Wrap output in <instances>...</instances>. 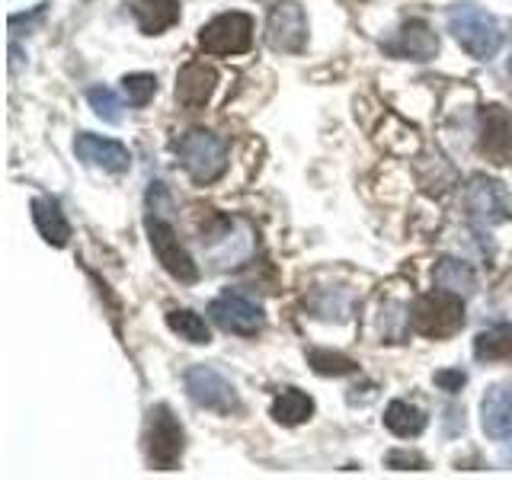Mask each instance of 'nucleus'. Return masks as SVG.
<instances>
[{"mask_svg":"<svg viewBox=\"0 0 512 480\" xmlns=\"http://www.w3.org/2000/svg\"><path fill=\"white\" fill-rule=\"evenodd\" d=\"M384 52L394 58H410V61H432L439 55V36L429 29L426 20H407L394 32L391 42H384Z\"/></svg>","mask_w":512,"mask_h":480,"instance_id":"nucleus-11","label":"nucleus"},{"mask_svg":"<svg viewBox=\"0 0 512 480\" xmlns=\"http://www.w3.org/2000/svg\"><path fill=\"white\" fill-rule=\"evenodd\" d=\"M144 228H148V240L154 247L157 263L164 266L173 279H180V282H196L199 279V266L192 263V256L186 253V247L180 244V237H176V231L164 218L148 215V218H144Z\"/></svg>","mask_w":512,"mask_h":480,"instance_id":"nucleus-6","label":"nucleus"},{"mask_svg":"<svg viewBox=\"0 0 512 480\" xmlns=\"http://www.w3.org/2000/svg\"><path fill=\"white\" fill-rule=\"evenodd\" d=\"M436 384L442 391L455 394V391L464 388V384H468V375H464L461 368H445V372H436Z\"/></svg>","mask_w":512,"mask_h":480,"instance_id":"nucleus-27","label":"nucleus"},{"mask_svg":"<svg viewBox=\"0 0 512 480\" xmlns=\"http://www.w3.org/2000/svg\"><path fill=\"white\" fill-rule=\"evenodd\" d=\"M468 212L480 228H493V224L512 218V199L503 183L487 180V176H474L468 186Z\"/></svg>","mask_w":512,"mask_h":480,"instance_id":"nucleus-9","label":"nucleus"},{"mask_svg":"<svg viewBox=\"0 0 512 480\" xmlns=\"http://www.w3.org/2000/svg\"><path fill=\"white\" fill-rule=\"evenodd\" d=\"M445 23L455 42L477 61H490L503 48V29L496 23V16L487 13L484 7L471 4V0H461V4L448 7Z\"/></svg>","mask_w":512,"mask_h":480,"instance_id":"nucleus-1","label":"nucleus"},{"mask_svg":"<svg viewBox=\"0 0 512 480\" xmlns=\"http://www.w3.org/2000/svg\"><path fill=\"white\" fill-rule=\"evenodd\" d=\"M480 151L493 164H503L512 154V116L503 106H487L480 112Z\"/></svg>","mask_w":512,"mask_h":480,"instance_id":"nucleus-14","label":"nucleus"},{"mask_svg":"<svg viewBox=\"0 0 512 480\" xmlns=\"http://www.w3.org/2000/svg\"><path fill=\"white\" fill-rule=\"evenodd\" d=\"M144 448H148V461L157 471H173L183 458L186 436L180 420L173 416L167 404H157L148 416V436H144Z\"/></svg>","mask_w":512,"mask_h":480,"instance_id":"nucleus-4","label":"nucleus"},{"mask_svg":"<svg viewBox=\"0 0 512 480\" xmlns=\"http://www.w3.org/2000/svg\"><path fill=\"white\" fill-rule=\"evenodd\" d=\"M384 461H388V468H394V471H423L426 468V458L416 452H391Z\"/></svg>","mask_w":512,"mask_h":480,"instance_id":"nucleus-26","label":"nucleus"},{"mask_svg":"<svg viewBox=\"0 0 512 480\" xmlns=\"http://www.w3.org/2000/svg\"><path fill=\"white\" fill-rule=\"evenodd\" d=\"M32 221H36V228H39L45 244L64 247L71 240V224H68V218H64L61 205L55 199H48V196L32 199Z\"/></svg>","mask_w":512,"mask_h":480,"instance_id":"nucleus-16","label":"nucleus"},{"mask_svg":"<svg viewBox=\"0 0 512 480\" xmlns=\"http://www.w3.org/2000/svg\"><path fill=\"white\" fill-rule=\"evenodd\" d=\"M410 324L416 333L432 336V340H448L464 327V301L461 295L448 292V288H436L413 301Z\"/></svg>","mask_w":512,"mask_h":480,"instance_id":"nucleus-2","label":"nucleus"},{"mask_svg":"<svg viewBox=\"0 0 512 480\" xmlns=\"http://www.w3.org/2000/svg\"><path fill=\"white\" fill-rule=\"evenodd\" d=\"M132 13L144 36H157L180 20V0H132Z\"/></svg>","mask_w":512,"mask_h":480,"instance_id":"nucleus-17","label":"nucleus"},{"mask_svg":"<svg viewBox=\"0 0 512 480\" xmlns=\"http://www.w3.org/2000/svg\"><path fill=\"white\" fill-rule=\"evenodd\" d=\"M384 426H388L400 439L420 436V432L426 429V413L420 407L407 404V400H391L388 410H384Z\"/></svg>","mask_w":512,"mask_h":480,"instance_id":"nucleus-20","label":"nucleus"},{"mask_svg":"<svg viewBox=\"0 0 512 480\" xmlns=\"http://www.w3.org/2000/svg\"><path fill=\"white\" fill-rule=\"evenodd\" d=\"M311 413H314V400L298 388H285L276 400H272V420L282 423V426L308 423Z\"/></svg>","mask_w":512,"mask_h":480,"instance_id":"nucleus-18","label":"nucleus"},{"mask_svg":"<svg viewBox=\"0 0 512 480\" xmlns=\"http://www.w3.org/2000/svg\"><path fill=\"white\" fill-rule=\"evenodd\" d=\"M122 93H125L128 106H135V109L148 106L157 93V77L154 74H128V77H122Z\"/></svg>","mask_w":512,"mask_h":480,"instance_id":"nucleus-24","label":"nucleus"},{"mask_svg":"<svg viewBox=\"0 0 512 480\" xmlns=\"http://www.w3.org/2000/svg\"><path fill=\"white\" fill-rule=\"evenodd\" d=\"M176 157H180L183 170L192 176V183L208 186L228 170V148L215 132L205 128H192L180 141H176Z\"/></svg>","mask_w":512,"mask_h":480,"instance_id":"nucleus-3","label":"nucleus"},{"mask_svg":"<svg viewBox=\"0 0 512 480\" xmlns=\"http://www.w3.org/2000/svg\"><path fill=\"white\" fill-rule=\"evenodd\" d=\"M480 426L490 439H506L512 432V381L487 388L484 400H480Z\"/></svg>","mask_w":512,"mask_h":480,"instance_id":"nucleus-15","label":"nucleus"},{"mask_svg":"<svg viewBox=\"0 0 512 480\" xmlns=\"http://www.w3.org/2000/svg\"><path fill=\"white\" fill-rule=\"evenodd\" d=\"M509 74H512V64H509Z\"/></svg>","mask_w":512,"mask_h":480,"instance_id":"nucleus-29","label":"nucleus"},{"mask_svg":"<svg viewBox=\"0 0 512 480\" xmlns=\"http://www.w3.org/2000/svg\"><path fill=\"white\" fill-rule=\"evenodd\" d=\"M167 327L173 333H180L189 343H212V333H208V324L196 314V311H170L167 314Z\"/></svg>","mask_w":512,"mask_h":480,"instance_id":"nucleus-23","label":"nucleus"},{"mask_svg":"<svg viewBox=\"0 0 512 480\" xmlns=\"http://www.w3.org/2000/svg\"><path fill=\"white\" fill-rule=\"evenodd\" d=\"M199 45L205 55H244L253 45V20L247 13H221L199 32Z\"/></svg>","mask_w":512,"mask_h":480,"instance_id":"nucleus-5","label":"nucleus"},{"mask_svg":"<svg viewBox=\"0 0 512 480\" xmlns=\"http://www.w3.org/2000/svg\"><path fill=\"white\" fill-rule=\"evenodd\" d=\"M474 356L480 362H512V324H496L477 333Z\"/></svg>","mask_w":512,"mask_h":480,"instance_id":"nucleus-19","label":"nucleus"},{"mask_svg":"<svg viewBox=\"0 0 512 480\" xmlns=\"http://www.w3.org/2000/svg\"><path fill=\"white\" fill-rule=\"evenodd\" d=\"M509 157H512V154H509Z\"/></svg>","mask_w":512,"mask_h":480,"instance_id":"nucleus-30","label":"nucleus"},{"mask_svg":"<svg viewBox=\"0 0 512 480\" xmlns=\"http://www.w3.org/2000/svg\"><path fill=\"white\" fill-rule=\"evenodd\" d=\"M208 314H212V320L221 330L237 333V336H256L266 324L260 304L247 301L244 295H231V292L208 304Z\"/></svg>","mask_w":512,"mask_h":480,"instance_id":"nucleus-10","label":"nucleus"},{"mask_svg":"<svg viewBox=\"0 0 512 480\" xmlns=\"http://www.w3.org/2000/svg\"><path fill=\"white\" fill-rule=\"evenodd\" d=\"M308 365L314 368L317 375H356L359 372V362L343 356V352H330V349H311L308 352Z\"/></svg>","mask_w":512,"mask_h":480,"instance_id":"nucleus-22","label":"nucleus"},{"mask_svg":"<svg viewBox=\"0 0 512 480\" xmlns=\"http://www.w3.org/2000/svg\"><path fill=\"white\" fill-rule=\"evenodd\" d=\"M74 154L84 160L90 167H100L109 173H125L132 167V157H128V148L112 138H100V135H90V132H80L74 141Z\"/></svg>","mask_w":512,"mask_h":480,"instance_id":"nucleus-12","label":"nucleus"},{"mask_svg":"<svg viewBox=\"0 0 512 480\" xmlns=\"http://www.w3.org/2000/svg\"><path fill=\"white\" fill-rule=\"evenodd\" d=\"M436 285L439 288H448V292H455L461 298H468L477 292V276H474V269L468 263H461V260H439L436 263Z\"/></svg>","mask_w":512,"mask_h":480,"instance_id":"nucleus-21","label":"nucleus"},{"mask_svg":"<svg viewBox=\"0 0 512 480\" xmlns=\"http://www.w3.org/2000/svg\"><path fill=\"white\" fill-rule=\"evenodd\" d=\"M266 42L269 48H276V52H285V55L304 52V45H308V16H304L301 4H295V0H279V4L269 10Z\"/></svg>","mask_w":512,"mask_h":480,"instance_id":"nucleus-8","label":"nucleus"},{"mask_svg":"<svg viewBox=\"0 0 512 480\" xmlns=\"http://www.w3.org/2000/svg\"><path fill=\"white\" fill-rule=\"evenodd\" d=\"M218 87V71L205 61H189L176 77V103L183 109H202Z\"/></svg>","mask_w":512,"mask_h":480,"instance_id":"nucleus-13","label":"nucleus"},{"mask_svg":"<svg viewBox=\"0 0 512 480\" xmlns=\"http://www.w3.org/2000/svg\"><path fill=\"white\" fill-rule=\"evenodd\" d=\"M186 391L196 400L199 407L212 410V413H237L240 410V397L234 391V384L224 378L221 372L208 365H192L186 372Z\"/></svg>","mask_w":512,"mask_h":480,"instance_id":"nucleus-7","label":"nucleus"},{"mask_svg":"<svg viewBox=\"0 0 512 480\" xmlns=\"http://www.w3.org/2000/svg\"><path fill=\"white\" fill-rule=\"evenodd\" d=\"M87 103H90V109L103 122H109V125H119L122 122V100L109 87H90L87 90Z\"/></svg>","mask_w":512,"mask_h":480,"instance_id":"nucleus-25","label":"nucleus"},{"mask_svg":"<svg viewBox=\"0 0 512 480\" xmlns=\"http://www.w3.org/2000/svg\"><path fill=\"white\" fill-rule=\"evenodd\" d=\"M503 458H506V461H512V445H509L506 452H503Z\"/></svg>","mask_w":512,"mask_h":480,"instance_id":"nucleus-28","label":"nucleus"}]
</instances>
